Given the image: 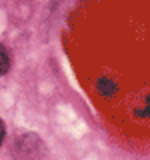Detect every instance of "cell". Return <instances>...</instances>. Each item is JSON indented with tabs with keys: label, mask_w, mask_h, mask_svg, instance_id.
Instances as JSON below:
<instances>
[{
	"label": "cell",
	"mask_w": 150,
	"mask_h": 160,
	"mask_svg": "<svg viewBox=\"0 0 150 160\" xmlns=\"http://www.w3.org/2000/svg\"><path fill=\"white\" fill-rule=\"evenodd\" d=\"M40 152H42V142L36 134H24L14 148V154L20 160H34L40 156Z\"/></svg>",
	"instance_id": "obj_1"
},
{
	"label": "cell",
	"mask_w": 150,
	"mask_h": 160,
	"mask_svg": "<svg viewBox=\"0 0 150 160\" xmlns=\"http://www.w3.org/2000/svg\"><path fill=\"white\" fill-rule=\"evenodd\" d=\"M96 88H98V92L102 94L104 98H112L114 94L118 92L116 82H114V80H110V78H98L96 80Z\"/></svg>",
	"instance_id": "obj_2"
},
{
	"label": "cell",
	"mask_w": 150,
	"mask_h": 160,
	"mask_svg": "<svg viewBox=\"0 0 150 160\" xmlns=\"http://www.w3.org/2000/svg\"><path fill=\"white\" fill-rule=\"evenodd\" d=\"M8 68H10V56H8L6 48L0 44V76L8 72Z\"/></svg>",
	"instance_id": "obj_3"
},
{
	"label": "cell",
	"mask_w": 150,
	"mask_h": 160,
	"mask_svg": "<svg viewBox=\"0 0 150 160\" xmlns=\"http://www.w3.org/2000/svg\"><path fill=\"white\" fill-rule=\"evenodd\" d=\"M4 138H6V124H4V120L0 118V146H2Z\"/></svg>",
	"instance_id": "obj_4"
}]
</instances>
